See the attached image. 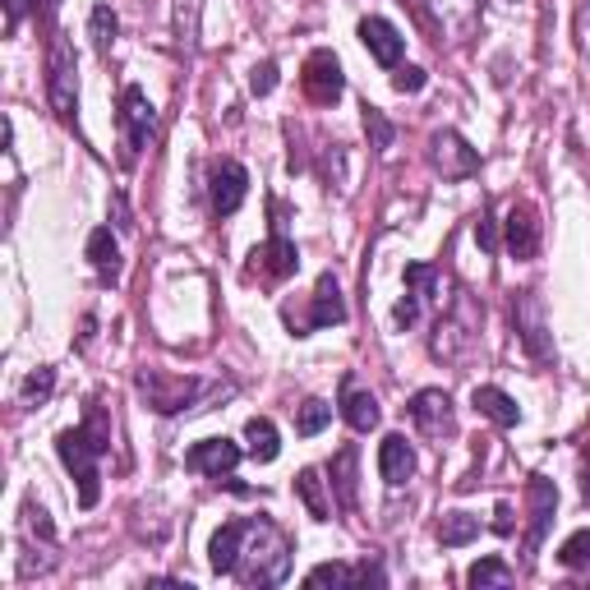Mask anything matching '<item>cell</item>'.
Returning a JSON list of instances; mask_svg holds the SVG:
<instances>
[{
    "mask_svg": "<svg viewBox=\"0 0 590 590\" xmlns=\"http://www.w3.org/2000/svg\"><path fill=\"white\" fill-rule=\"evenodd\" d=\"M208 563L217 577H235L240 586H277L291 572V540L268 517H240L212 535Z\"/></svg>",
    "mask_w": 590,
    "mask_h": 590,
    "instance_id": "cell-1",
    "label": "cell"
},
{
    "mask_svg": "<svg viewBox=\"0 0 590 590\" xmlns=\"http://www.w3.org/2000/svg\"><path fill=\"white\" fill-rule=\"evenodd\" d=\"M56 452H60L65 471L79 479V508H97V498H102L97 462L112 452V420H106V410L93 402L89 415H83V425L65 429L56 439Z\"/></svg>",
    "mask_w": 590,
    "mask_h": 590,
    "instance_id": "cell-2",
    "label": "cell"
},
{
    "mask_svg": "<svg viewBox=\"0 0 590 590\" xmlns=\"http://www.w3.org/2000/svg\"><path fill=\"white\" fill-rule=\"evenodd\" d=\"M152 125H158V112H152V102L143 89H135V83H125L120 89V162L125 166H135L139 162V152L148 148L152 139Z\"/></svg>",
    "mask_w": 590,
    "mask_h": 590,
    "instance_id": "cell-3",
    "label": "cell"
},
{
    "mask_svg": "<svg viewBox=\"0 0 590 590\" xmlns=\"http://www.w3.org/2000/svg\"><path fill=\"white\" fill-rule=\"evenodd\" d=\"M47 97H51V112L74 125L79 112V70H74V51L65 47V37H51V51H47Z\"/></svg>",
    "mask_w": 590,
    "mask_h": 590,
    "instance_id": "cell-4",
    "label": "cell"
},
{
    "mask_svg": "<svg viewBox=\"0 0 590 590\" xmlns=\"http://www.w3.org/2000/svg\"><path fill=\"white\" fill-rule=\"evenodd\" d=\"M406 410H410V420H415V429H420L425 439H452V433H456L452 397H448L443 387H425V392H415Z\"/></svg>",
    "mask_w": 590,
    "mask_h": 590,
    "instance_id": "cell-5",
    "label": "cell"
},
{
    "mask_svg": "<svg viewBox=\"0 0 590 590\" xmlns=\"http://www.w3.org/2000/svg\"><path fill=\"white\" fill-rule=\"evenodd\" d=\"M346 319V304H342V287H337V277L333 273H323L319 277V287H314V304H310V314H287V323H291V333L296 337H310L314 327H333V323H342Z\"/></svg>",
    "mask_w": 590,
    "mask_h": 590,
    "instance_id": "cell-6",
    "label": "cell"
},
{
    "mask_svg": "<svg viewBox=\"0 0 590 590\" xmlns=\"http://www.w3.org/2000/svg\"><path fill=\"white\" fill-rule=\"evenodd\" d=\"M139 392L148 397L152 410L176 415V410H185L194 402L199 383H194V379H176V374H162V369H143V374H139Z\"/></svg>",
    "mask_w": 590,
    "mask_h": 590,
    "instance_id": "cell-7",
    "label": "cell"
},
{
    "mask_svg": "<svg viewBox=\"0 0 590 590\" xmlns=\"http://www.w3.org/2000/svg\"><path fill=\"white\" fill-rule=\"evenodd\" d=\"M429 158H433V166H439L448 181H471L479 171L475 148L456 135V129H439V135L429 139Z\"/></svg>",
    "mask_w": 590,
    "mask_h": 590,
    "instance_id": "cell-8",
    "label": "cell"
},
{
    "mask_svg": "<svg viewBox=\"0 0 590 590\" xmlns=\"http://www.w3.org/2000/svg\"><path fill=\"white\" fill-rule=\"evenodd\" d=\"M300 83H304V97H310L314 106H333V102L342 97V89H346L342 60H337L333 51H314L310 60H304Z\"/></svg>",
    "mask_w": 590,
    "mask_h": 590,
    "instance_id": "cell-9",
    "label": "cell"
},
{
    "mask_svg": "<svg viewBox=\"0 0 590 590\" xmlns=\"http://www.w3.org/2000/svg\"><path fill=\"white\" fill-rule=\"evenodd\" d=\"M250 194V171L240 166L235 158L212 162V212L217 217H231Z\"/></svg>",
    "mask_w": 590,
    "mask_h": 590,
    "instance_id": "cell-10",
    "label": "cell"
},
{
    "mask_svg": "<svg viewBox=\"0 0 590 590\" xmlns=\"http://www.w3.org/2000/svg\"><path fill=\"white\" fill-rule=\"evenodd\" d=\"M502 245L517 264H527V258L540 254V217L531 204H512L508 208V222H502Z\"/></svg>",
    "mask_w": 590,
    "mask_h": 590,
    "instance_id": "cell-11",
    "label": "cell"
},
{
    "mask_svg": "<svg viewBox=\"0 0 590 590\" xmlns=\"http://www.w3.org/2000/svg\"><path fill=\"white\" fill-rule=\"evenodd\" d=\"M250 258H254V264H250V277L258 273L264 281H281V277H291V273L300 268V250H296L281 231H277L273 240H264V245H258Z\"/></svg>",
    "mask_w": 590,
    "mask_h": 590,
    "instance_id": "cell-12",
    "label": "cell"
},
{
    "mask_svg": "<svg viewBox=\"0 0 590 590\" xmlns=\"http://www.w3.org/2000/svg\"><path fill=\"white\" fill-rule=\"evenodd\" d=\"M185 466H189L194 475L222 479V475H231V471L240 466V448H235L231 439H204V443H194V448L185 452Z\"/></svg>",
    "mask_w": 590,
    "mask_h": 590,
    "instance_id": "cell-13",
    "label": "cell"
},
{
    "mask_svg": "<svg viewBox=\"0 0 590 590\" xmlns=\"http://www.w3.org/2000/svg\"><path fill=\"white\" fill-rule=\"evenodd\" d=\"M360 42H365V51L374 56L379 65H387V70H397L402 65V51H406V37L387 24V19H360Z\"/></svg>",
    "mask_w": 590,
    "mask_h": 590,
    "instance_id": "cell-14",
    "label": "cell"
},
{
    "mask_svg": "<svg viewBox=\"0 0 590 590\" xmlns=\"http://www.w3.org/2000/svg\"><path fill=\"white\" fill-rule=\"evenodd\" d=\"M512 319H517V333H521V342H527V351H531L535 360L549 356V342H544V310H540L535 291H521V296H517Z\"/></svg>",
    "mask_w": 590,
    "mask_h": 590,
    "instance_id": "cell-15",
    "label": "cell"
},
{
    "mask_svg": "<svg viewBox=\"0 0 590 590\" xmlns=\"http://www.w3.org/2000/svg\"><path fill=\"white\" fill-rule=\"evenodd\" d=\"M379 475H383V485H392V489H402L406 479L415 475V452L406 443V433H387V439L379 443Z\"/></svg>",
    "mask_w": 590,
    "mask_h": 590,
    "instance_id": "cell-16",
    "label": "cell"
},
{
    "mask_svg": "<svg viewBox=\"0 0 590 590\" xmlns=\"http://www.w3.org/2000/svg\"><path fill=\"white\" fill-rule=\"evenodd\" d=\"M554 508H558V489L549 485V479H531V531H527V563L535 558V549H540L544 531H549Z\"/></svg>",
    "mask_w": 590,
    "mask_h": 590,
    "instance_id": "cell-17",
    "label": "cell"
},
{
    "mask_svg": "<svg viewBox=\"0 0 590 590\" xmlns=\"http://www.w3.org/2000/svg\"><path fill=\"white\" fill-rule=\"evenodd\" d=\"M471 406H475L479 415H489V420H494V425H502V429L521 425V406H517L502 387H494V383H479V387L471 392Z\"/></svg>",
    "mask_w": 590,
    "mask_h": 590,
    "instance_id": "cell-18",
    "label": "cell"
},
{
    "mask_svg": "<svg viewBox=\"0 0 590 590\" xmlns=\"http://www.w3.org/2000/svg\"><path fill=\"white\" fill-rule=\"evenodd\" d=\"M342 415H346V425H351L356 433L379 429V397L374 392H360L356 383H346L342 387Z\"/></svg>",
    "mask_w": 590,
    "mask_h": 590,
    "instance_id": "cell-19",
    "label": "cell"
},
{
    "mask_svg": "<svg viewBox=\"0 0 590 590\" xmlns=\"http://www.w3.org/2000/svg\"><path fill=\"white\" fill-rule=\"evenodd\" d=\"M304 581H310V586H365V581L383 586V572H379V567H369V563H360V567H346V563H319Z\"/></svg>",
    "mask_w": 590,
    "mask_h": 590,
    "instance_id": "cell-20",
    "label": "cell"
},
{
    "mask_svg": "<svg viewBox=\"0 0 590 590\" xmlns=\"http://www.w3.org/2000/svg\"><path fill=\"white\" fill-rule=\"evenodd\" d=\"M296 494H300L304 508H310V517H314V521H327V517H333V498H327V479H323L314 466H304V471L296 475Z\"/></svg>",
    "mask_w": 590,
    "mask_h": 590,
    "instance_id": "cell-21",
    "label": "cell"
},
{
    "mask_svg": "<svg viewBox=\"0 0 590 590\" xmlns=\"http://www.w3.org/2000/svg\"><path fill=\"white\" fill-rule=\"evenodd\" d=\"M356 462H360V456H356V448L346 443V448L333 456V466H327V471H333V479H327V485L337 489V502H342L346 512L356 508Z\"/></svg>",
    "mask_w": 590,
    "mask_h": 590,
    "instance_id": "cell-22",
    "label": "cell"
},
{
    "mask_svg": "<svg viewBox=\"0 0 590 590\" xmlns=\"http://www.w3.org/2000/svg\"><path fill=\"white\" fill-rule=\"evenodd\" d=\"M89 258H93L97 277H106V281H116V277H120V245H116L112 227H97V231L89 235Z\"/></svg>",
    "mask_w": 590,
    "mask_h": 590,
    "instance_id": "cell-23",
    "label": "cell"
},
{
    "mask_svg": "<svg viewBox=\"0 0 590 590\" xmlns=\"http://www.w3.org/2000/svg\"><path fill=\"white\" fill-rule=\"evenodd\" d=\"M245 443H250V456H254V462H277V452H281L277 425L268 420V415H254V420L245 425Z\"/></svg>",
    "mask_w": 590,
    "mask_h": 590,
    "instance_id": "cell-24",
    "label": "cell"
},
{
    "mask_svg": "<svg viewBox=\"0 0 590 590\" xmlns=\"http://www.w3.org/2000/svg\"><path fill=\"white\" fill-rule=\"evenodd\" d=\"M475 535H479V517H471V512H443V521H439L443 549H462V544H471Z\"/></svg>",
    "mask_w": 590,
    "mask_h": 590,
    "instance_id": "cell-25",
    "label": "cell"
},
{
    "mask_svg": "<svg viewBox=\"0 0 590 590\" xmlns=\"http://www.w3.org/2000/svg\"><path fill=\"white\" fill-rule=\"evenodd\" d=\"M433 333H439V337H433V356H439V360H452V356H462V346L471 342V333H466L462 323H456V314H443V319H439V327H433Z\"/></svg>",
    "mask_w": 590,
    "mask_h": 590,
    "instance_id": "cell-26",
    "label": "cell"
},
{
    "mask_svg": "<svg viewBox=\"0 0 590 590\" xmlns=\"http://www.w3.org/2000/svg\"><path fill=\"white\" fill-rule=\"evenodd\" d=\"M517 581V572L502 558H479L471 572H466V586H475V590H485V586H512Z\"/></svg>",
    "mask_w": 590,
    "mask_h": 590,
    "instance_id": "cell-27",
    "label": "cell"
},
{
    "mask_svg": "<svg viewBox=\"0 0 590 590\" xmlns=\"http://www.w3.org/2000/svg\"><path fill=\"white\" fill-rule=\"evenodd\" d=\"M327 420H333V406L319 402V397H310V402L296 410V433H300V439H314V433L327 429Z\"/></svg>",
    "mask_w": 590,
    "mask_h": 590,
    "instance_id": "cell-28",
    "label": "cell"
},
{
    "mask_svg": "<svg viewBox=\"0 0 590 590\" xmlns=\"http://www.w3.org/2000/svg\"><path fill=\"white\" fill-rule=\"evenodd\" d=\"M558 563H563V567H590V531L567 535L563 549H558Z\"/></svg>",
    "mask_w": 590,
    "mask_h": 590,
    "instance_id": "cell-29",
    "label": "cell"
},
{
    "mask_svg": "<svg viewBox=\"0 0 590 590\" xmlns=\"http://www.w3.org/2000/svg\"><path fill=\"white\" fill-rule=\"evenodd\" d=\"M365 129H369V148H392V125L383 120L379 106H365Z\"/></svg>",
    "mask_w": 590,
    "mask_h": 590,
    "instance_id": "cell-30",
    "label": "cell"
},
{
    "mask_svg": "<svg viewBox=\"0 0 590 590\" xmlns=\"http://www.w3.org/2000/svg\"><path fill=\"white\" fill-rule=\"evenodd\" d=\"M116 33H120V24H116V14L106 10V5H97L93 10V42H97V51H106L116 42Z\"/></svg>",
    "mask_w": 590,
    "mask_h": 590,
    "instance_id": "cell-31",
    "label": "cell"
},
{
    "mask_svg": "<svg viewBox=\"0 0 590 590\" xmlns=\"http://www.w3.org/2000/svg\"><path fill=\"white\" fill-rule=\"evenodd\" d=\"M51 383H56V374H51V369H37V374L24 383V406H37V402H47V397H51Z\"/></svg>",
    "mask_w": 590,
    "mask_h": 590,
    "instance_id": "cell-32",
    "label": "cell"
},
{
    "mask_svg": "<svg viewBox=\"0 0 590 590\" xmlns=\"http://www.w3.org/2000/svg\"><path fill=\"white\" fill-rule=\"evenodd\" d=\"M425 83H429V74L420 70V65H402V70L392 74V89H397V93H420Z\"/></svg>",
    "mask_w": 590,
    "mask_h": 590,
    "instance_id": "cell-33",
    "label": "cell"
},
{
    "mask_svg": "<svg viewBox=\"0 0 590 590\" xmlns=\"http://www.w3.org/2000/svg\"><path fill=\"white\" fill-rule=\"evenodd\" d=\"M250 89H254L258 97H268V93L277 89V65H273V60H264V65H254V74H250Z\"/></svg>",
    "mask_w": 590,
    "mask_h": 590,
    "instance_id": "cell-34",
    "label": "cell"
},
{
    "mask_svg": "<svg viewBox=\"0 0 590 590\" xmlns=\"http://www.w3.org/2000/svg\"><path fill=\"white\" fill-rule=\"evenodd\" d=\"M475 240H479V250H498V231H494V222H489V217L485 212H479V222H475Z\"/></svg>",
    "mask_w": 590,
    "mask_h": 590,
    "instance_id": "cell-35",
    "label": "cell"
},
{
    "mask_svg": "<svg viewBox=\"0 0 590 590\" xmlns=\"http://www.w3.org/2000/svg\"><path fill=\"white\" fill-rule=\"evenodd\" d=\"M33 10V0H5V28L14 33L19 24H24V14Z\"/></svg>",
    "mask_w": 590,
    "mask_h": 590,
    "instance_id": "cell-36",
    "label": "cell"
},
{
    "mask_svg": "<svg viewBox=\"0 0 590 590\" xmlns=\"http://www.w3.org/2000/svg\"><path fill=\"white\" fill-rule=\"evenodd\" d=\"M28 527H33L42 540H51V521H47V512H42V508H33V502H28Z\"/></svg>",
    "mask_w": 590,
    "mask_h": 590,
    "instance_id": "cell-37",
    "label": "cell"
},
{
    "mask_svg": "<svg viewBox=\"0 0 590 590\" xmlns=\"http://www.w3.org/2000/svg\"><path fill=\"white\" fill-rule=\"evenodd\" d=\"M494 517H498V521H494V531H502V535H508V531H512V512H508V508H498Z\"/></svg>",
    "mask_w": 590,
    "mask_h": 590,
    "instance_id": "cell-38",
    "label": "cell"
}]
</instances>
